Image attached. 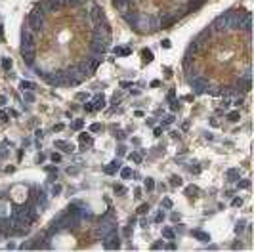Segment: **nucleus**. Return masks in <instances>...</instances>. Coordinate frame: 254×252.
<instances>
[{"label":"nucleus","instance_id":"nucleus-1","mask_svg":"<svg viewBox=\"0 0 254 252\" xmlns=\"http://www.w3.org/2000/svg\"><path fill=\"white\" fill-rule=\"evenodd\" d=\"M29 27H31V31H40L44 27V12L42 10H33L31 12V15H29Z\"/></svg>","mask_w":254,"mask_h":252},{"label":"nucleus","instance_id":"nucleus-2","mask_svg":"<svg viewBox=\"0 0 254 252\" xmlns=\"http://www.w3.org/2000/svg\"><path fill=\"white\" fill-rule=\"evenodd\" d=\"M111 231H115V222H113V220H109V218H105L103 220V222L97 225V229H96V235L97 237H107L109 233H111Z\"/></svg>","mask_w":254,"mask_h":252},{"label":"nucleus","instance_id":"nucleus-3","mask_svg":"<svg viewBox=\"0 0 254 252\" xmlns=\"http://www.w3.org/2000/svg\"><path fill=\"white\" fill-rule=\"evenodd\" d=\"M103 248H107V250L121 248V237H118L115 231H111L107 237H103Z\"/></svg>","mask_w":254,"mask_h":252},{"label":"nucleus","instance_id":"nucleus-4","mask_svg":"<svg viewBox=\"0 0 254 252\" xmlns=\"http://www.w3.org/2000/svg\"><path fill=\"white\" fill-rule=\"evenodd\" d=\"M134 27H136L139 33L151 31V15H139L138 14V19H136V23H134Z\"/></svg>","mask_w":254,"mask_h":252},{"label":"nucleus","instance_id":"nucleus-5","mask_svg":"<svg viewBox=\"0 0 254 252\" xmlns=\"http://www.w3.org/2000/svg\"><path fill=\"white\" fill-rule=\"evenodd\" d=\"M34 50V36L31 34V31H23V38H21V54L23 52Z\"/></svg>","mask_w":254,"mask_h":252},{"label":"nucleus","instance_id":"nucleus-6","mask_svg":"<svg viewBox=\"0 0 254 252\" xmlns=\"http://www.w3.org/2000/svg\"><path fill=\"white\" fill-rule=\"evenodd\" d=\"M243 17H245V14H241V12L229 14V19H227V29H241Z\"/></svg>","mask_w":254,"mask_h":252},{"label":"nucleus","instance_id":"nucleus-7","mask_svg":"<svg viewBox=\"0 0 254 252\" xmlns=\"http://www.w3.org/2000/svg\"><path fill=\"white\" fill-rule=\"evenodd\" d=\"M227 19H229V14H224V15H218L214 19V23H212V29L214 31H226L227 29Z\"/></svg>","mask_w":254,"mask_h":252},{"label":"nucleus","instance_id":"nucleus-8","mask_svg":"<svg viewBox=\"0 0 254 252\" xmlns=\"http://www.w3.org/2000/svg\"><path fill=\"white\" fill-rule=\"evenodd\" d=\"M206 90H208V82L205 78H201V76L193 78V94H205Z\"/></svg>","mask_w":254,"mask_h":252},{"label":"nucleus","instance_id":"nucleus-9","mask_svg":"<svg viewBox=\"0 0 254 252\" xmlns=\"http://www.w3.org/2000/svg\"><path fill=\"white\" fill-rule=\"evenodd\" d=\"M44 78H46L48 84H52V86H59V84H63V73H52V75H46V73H44Z\"/></svg>","mask_w":254,"mask_h":252},{"label":"nucleus","instance_id":"nucleus-10","mask_svg":"<svg viewBox=\"0 0 254 252\" xmlns=\"http://www.w3.org/2000/svg\"><path fill=\"white\" fill-rule=\"evenodd\" d=\"M90 19H92V23L97 25V23H101L103 19H105V15H103V10L100 6H94L92 8V14H90Z\"/></svg>","mask_w":254,"mask_h":252},{"label":"nucleus","instance_id":"nucleus-11","mask_svg":"<svg viewBox=\"0 0 254 252\" xmlns=\"http://www.w3.org/2000/svg\"><path fill=\"white\" fill-rule=\"evenodd\" d=\"M117 170H121V160H118V159L111 160V162H109V164L105 166V174H109V176H111V174H115Z\"/></svg>","mask_w":254,"mask_h":252},{"label":"nucleus","instance_id":"nucleus-12","mask_svg":"<svg viewBox=\"0 0 254 252\" xmlns=\"http://www.w3.org/2000/svg\"><path fill=\"white\" fill-rule=\"evenodd\" d=\"M55 147H58V149H61V151H65V153H73V151H75V145H73V143H67V141H63V140H58V141H55Z\"/></svg>","mask_w":254,"mask_h":252},{"label":"nucleus","instance_id":"nucleus-13","mask_svg":"<svg viewBox=\"0 0 254 252\" xmlns=\"http://www.w3.org/2000/svg\"><path fill=\"white\" fill-rule=\"evenodd\" d=\"M241 29L247 31V33H250V29H252V17H250V14H245L243 23H241Z\"/></svg>","mask_w":254,"mask_h":252},{"label":"nucleus","instance_id":"nucleus-14","mask_svg":"<svg viewBox=\"0 0 254 252\" xmlns=\"http://www.w3.org/2000/svg\"><path fill=\"white\" fill-rule=\"evenodd\" d=\"M193 237L199 239L201 243H208V241H210V235L205 233V231H201V229H195V231H193Z\"/></svg>","mask_w":254,"mask_h":252},{"label":"nucleus","instance_id":"nucleus-15","mask_svg":"<svg viewBox=\"0 0 254 252\" xmlns=\"http://www.w3.org/2000/svg\"><path fill=\"white\" fill-rule=\"evenodd\" d=\"M23 61H25V65H33L34 63V50L23 52Z\"/></svg>","mask_w":254,"mask_h":252},{"label":"nucleus","instance_id":"nucleus-16","mask_svg":"<svg viewBox=\"0 0 254 252\" xmlns=\"http://www.w3.org/2000/svg\"><path fill=\"white\" fill-rule=\"evenodd\" d=\"M226 176H227V180H231V182L239 180V168H229V170L226 172Z\"/></svg>","mask_w":254,"mask_h":252},{"label":"nucleus","instance_id":"nucleus-17","mask_svg":"<svg viewBox=\"0 0 254 252\" xmlns=\"http://www.w3.org/2000/svg\"><path fill=\"white\" fill-rule=\"evenodd\" d=\"M19 88H21L23 92H25V90H31V92H33L34 88H36V84L31 82V80H21V82H19Z\"/></svg>","mask_w":254,"mask_h":252},{"label":"nucleus","instance_id":"nucleus-18","mask_svg":"<svg viewBox=\"0 0 254 252\" xmlns=\"http://www.w3.org/2000/svg\"><path fill=\"white\" fill-rule=\"evenodd\" d=\"M142 59H143V63H151L153 61V52L147 50V48H143L142 50Z\"/></svg>","mask_w":254,"mask_h":252},{"label":"nucleus","instance_id":"nucleus-19","mask_svg":"<svg viewBox=\"0 0 254 252\" xmlns=\"http://www.w3.org/2000/svg\"><path fill=\"white\" fill-rule=\"evenodd\" d=\"M58 8H61L59 0H48V2H46V10H50V12H55Z\"/></svg>","mask_w":254,"mask_h":252},{"label":"nucleus","instance_id":"nucleus-20","mask_svg":"<svg viewBox=\"0 0 254 252\" xmlns=\"http://www.w3.org/2000/svg\"><path fill=\"white\" fill-rule=\"evenodd\" d=\"M103 107H105V98H103V96H96L94 98V111H96V109H103Z\"/></svg>","mask_w":254,"mask_h":252},{"label":"nucleus","instance_id":"nucleus-21","mask_svg":"<svg viewBox=\"0 0 254 252\" xmlns=\"http://www.w3.org/2000/svg\"><path fill=\"white\" fill-rule=\"evenodd\" d=\"M136 19H138V14H136V12H132V14H124V21H126V23H130L132 27H134V23H136Z\"/></svg>","mask_w":254,"mask_h":252},{"label":"nucleus","instance_id":"nucleus-22","mask_svg":"<svg viewBox=\"0 0 254 252\" xmlns=\"http://www.w3.org/2000/svg\"><path fill=\"white\" fill-rule=\"evenodd\" d=\"M163 237H164V239H168V241H172V239L176 237L174 229H170V227H164V229H163Z\"/></svg>","mask_w":254,"mask_h":252},{"label":"nucleus","instance_id":"nucleus-23","mask_svg":"<svg viewBox=\"0 0 254 252\" xmlns=\"http://www.w3.org/2000/svg\"><path fill=\"white\" fill-rule=\"evenodd\" d=\"M239 118H241L239 111H229V113H227V120H231V122H237Z\"/></svg>","mask_w":254,"mask_h":252},{"label":"nucleus","instance_id":"nucleus-24","mask_svg":"<svg viewBox=\"0 0 254 252\" xmlns=\"http://www.w3.org/2000/svg\"><path fill=\"white\" fill-rule=\"evenodd\" d=\"M86 65H88V73H94L97 69V65H100V59H92V61H88Z\"/></svg>","mask_w":254,"mask_h":252},{"label":"nucleus","instance_id":"nucleus-25","mask_svg":"<svg viewBox=\"0 0 254 252\" xmlns=\"http://www.w3.org/2000/svg\"><path fill=\"white\" fill-rule=\"evenodd\" d=\"M23 99H25L27 103H33V101H34V96L31 94V90H25V92H23Z\"/></svg>","mask_w":254,"mask_h":252},{"label":"nucleus","instance_id":"nucleus-26","mask_svg":"<svg viewBox=\"0 0 254 252\" xmlns=\"http://www.w3.org/2000/svg\"><path fill=\"white\" fill-rule=\"evenodd\" d=\"M130 48H115V54L117 56H130Z\"/></svg>","mask_w":254,"mask_h":252},{"label":"nucleus","instance_id":"nucleus-27","mask_svg":"<svg viewBox=\"0 0 254 252\" xmlns=\"http://www.w3.org/2000/svg\"><path fill=\"white\" fill-rule=\"evenodd\" d=\"M59 2H61V6H76L82 0H59Z\"/></svg>","mask_w":254,"mask_h":252},{"label":"nucleus","instance_id":"nucleus-28","mask_svg":"<svg viewBox=\"0 0 254 252\" xmlns=\"http://www.w3.org/2000/svg\"><path fill=\"white\" fill-rule=\"evenodd\" d=\"M193 193H199V187H197V185H189V187H185V195H187V197H191Z\"/></svg>","mask_w":254,"mask_h":252},{"label":"nucleus","instance_id":"nucleus-29","mask_svg":"<svg viewBox=\"0 0 254 252\" xmlns=\"http://www.w3.org/2000/svg\"><path fill=\"white\" fill-rule=\"evenodd\" d=\"M145 189H147V191H153L155 189V180L153 178H147V180H145Z\"/></svg>","mask_w":254,"mask_h":252},{"label":"nucleus","instance_id":"nucleus-30","mask_svg":"<svg viewBox=\"0 0 254 252\" xmlns=\"http://www.w3.org/2000/svg\"><path fill=\"white\" fill-rule=\"evenodd\" d=\"M130 176H132V170H130V168H122V170H121V178H122V180H128Z\"/></svg>","mask_w":254,"mask_h":252},{"label":"nucleus","instance_id":"nucleus-31","mask_svg":"<svg viewBox=\"0 0 254 252\" xmlns=\"http://www.w3.org/2000/svg\"><path fill=\"white\" fill-rule=\"evenodd\" d=\"M82 126H84V120L79 118V120H75V122H73V130H80Z\"/></svg>","mask_w":254,"mask_h":252},{"label":"nucleus","instance_id":"nucleus-32","mask_svg":"<svg viewBox=\"0 0 254 252\" xmlns=\"http://www.w3.org/2000/svg\"><path fill=\"white\" fill-rule=\"evenodd\" d=\"M79 140H80V143H90V141H92V138H90L88 134H80Z\"/></svg>","mask_w":254,"mask_h":252},{"label":"nucleus","instance_id":"nucleus-33","mask_svg":"<svg viewBox=\"0 0 254 252\" xmlns=\"http://www.w3.org/2000/svg\"><path fill=\"white\" fill-rule=\"evenodd\" d=\"M170 185H181V178L172 176V178H170Z\"/></svg>","mask_w":254,"mask_h":252},{"label":"nucleus","instance_id":"nucleus-34","mask_svg":"<svg viewBox=\"0 0 254 252\" xmlns=\"http://www.w3.org/2000/svg\"><path fill=\"white\" fill-rule=\"evenodd\" d=\"M130 160H134V162H142V155H139V153H130Z\"/></svg>","mask_w":254,"mask_h":252},{"label":"nucleus","instance_id":"nucleus-35","mask_svg":"<svg viewBox=\"0 0 254 252\" xmlns=\"http://www.w3.org/2000/svg\"><path fill=\"white\" fill-rule=\"evenodd\" d=\"M10 67H12V59H2V69L8 71Z\"/></svg>","mask_w":254,"mask_h":252},{"label":"nucleus","instance_id":"nucleus-36","mask_svg":"<svg viewBox=\"0 0 254 252\" xmlns=\"http://www.w3.org/2000/svg\"><path fill=\"white\" fill-rule=\"evenodd\" d=\"M100 130H101V124L100 122H94V124L90 126V132H100Z\"/></svg>","mask_w":254,"mask_h":252},{"label":"nucleus","instance_id":"nucleus-37","mask_svg":"<svg viewBox=\"0 0 254 252\" xmlns=\"http://www.w3.org/2000/svg\"><path fill=\"white\" fill-rule=\"evenodd\" d=\"M61 189H63V187H61L59 183H55V185L52 187V193H54V195H59V193H61Z\"/></svg>","mask_w":254,"mask_h":252},{"label":"nucleus","instance_id":"nucleus-38","mask_svg":"<svg viewBox=\"0 0 254 252\" xmlns=\"http://www.w3.org/2000/svg\"><path fill=\"white\" fill-rule=\"evenodd\" d=\"M239 187H241V189H248V187H250V182H248V180H243V182H239Z\"/></svg>","mask_w":254,"mask_h":252},{"label":"nucleus","instance_id":"nucleus-39","mask_svg":"<svg viewBox=\"0 0 254 252\" xmlns=\"http://www.w3.org/2000/svg\"><path fill=\"white\" fill-rule=\"evenodd\" d=\"M163 208H172V201L170 199H163Z\"/></svg>","mask_w":254,"mask_h":252},{"label":"nucleus","instance_id":"nucleus-40","mask_svg":"<svg viewBox=\"0 0 254 252\" xmlns=\"http://www.w3.org/2000/svg\"><path fill=\"white\" fill-rule=\"evenodd\" d=\"M115 193H118V195H124V193H126V189H124L122 185H115Z\"/></svg>","mask_w":254,"mask_h":252},{"label":"nucleus","instance_id":"nucleus-41","mask_svg":"<svg viewBox=\"0 0 254 252\" xmlns=\"http://www.w3.org/2000/svg\"><path fill=\"white\" fill-rule=\"evenodd\" d=\"M147 210H149V204H142V206L138 208V212H139V214H145Z\"/></svg>","mask_w":254,"mask_h":252},{"label":"nucleus","instance_id":"nucleus-42","mask_svg":"<svg viewBox=\"0 0 254 252\" xmlns=\"http://www.w3.org/2000/svg\"><path fill=\"white\" fill-rule=\"evenodd\" d=\"M243 229H245V222H239V224L235 225V231H237V233H241Z\"/></svg>","mask_w":254,"mask_h":252},{"label":"nucleus","instance_id":"nucleus-43","mask_svg":"<svg viewBox=\"0 0 254 252\" xmlns=\"http://www.w3.org/2000/svg\"><path fill=\"white\" fill-rule=\"evenodd\" d=\"M50 159L54 160V162H59V160H61V155H59V153H52V157H50Z\"/></svg>","mask_w":254,"mask_h":252},{"label":"nucleus","instance_id":"nucleus-44","mask_svg":"<svg viewBox=\"0 0 254 252\" xmlns=\"http://www.w3.org/2000/svg\"><path fill=\"white\" fill-rule=\"evenodd\" d=\"M231 204H233V206H241V204H243V199H241V197L233 199V202H231Z\"/></svg>","mask_w":254,"mask_h":252},{"label":"nucleus","instance_id":"nucleus-45","mask_svg":"<svg viewBox=\"0 0 254 252\" xmlns=\"http://www.w3.org/2000/svg\"><path fill=\"white\" fill-rule=\"evenodd\" d=\"M67 174H69V176H71V174H73V176L79 174V168H71V166H69V168H67Z\"/></svg>","mask_w":254,"mask_h":252},{"label":"nucleus","instance_id":"nucleus-46","mask_svg":"<svg viewBox=\"0 0 254 252\" xmlns=\"http://www.w3.org/2000/svg\"><path fill=\"white\" fill-rule=\"evenodd\" d=\"M151 248H153V250H159V248H163V241H159V243H153V244H151Z\"/></svg>","mask_w":254,"mask_h":252},{"label":"nucleus","instance_id":"nucleus-47","mask_svg":"<svg viewBox=\"0 0 254 252\" xmlns=\"http://www.w3.org/2000/svg\"><path fill=\"white\" fill-rule=\"evenodd\" d=\"M163 220H164V214L163 212H159L157 216H155V222H163Z\"/></svg>","mask_w":254,"mask_h":252},{"label":"nucleus","instance_id":"nucleus-48","mask_svg":"<svg viewBox=\"0 0 254 252\" xmlns=\"http://www.w3.org/2000/svg\"><path fill=\"white\" fill-rule=\"evenodd\" d=\"M172 122H174V117H172V115H168V117L164 118V124H172Z\"/></svg>","mask_w":254,"mask_h":252},{"label":"nucleus","instance_id":"nucleus-49","mask_svg":"<svg viewBox=\"0 0 254 252\" xmlns=\"http://www.w3.org/2000/svg\"><path fill=\"white\" fill-rule=\"evenodd\" d=\"M84 109H86L88 113H90V111H94V103H86V105H84Z\"/></svg>","mask_w":254,"mask_h":252},{"label":"nucleus","instance_id":"nucleus-50","mask_svg":"<svg viewBox=\"0 0 254 252\" xmlns=\"http://www.w3.org/2000/svg\"><path fill=\"white\" fill-rule=\"evenodd\" d=\"M174 98H176V90H174V88H172V90H170V92H168V99H170V101H172V99H174Z\"/></svg>","mask_w":254,"mask_h":252},{"label":"nucleus","instance_id":"nucleus-51","mask_svg":"<svg viewBox=\"0 0 254 252\" xmlns=\"http://www.w3.org/2000/svg\"><path fill=\"white\" fill-rule=\"evenodd\" d=\"M86 98H88V96H86L84 92H79V94H76V99H86Z\"/></svg>","mask_w":254,"mask_h":252},{"label":"nucleus","instance_id":"nucleus-52","mask_svg":"<svg viewBox=\"0 0 254 252\" xmlns=\"http://www.w3.org/2000/svg\"><path fill=\"white\" fill-rule=\"evenodd\" d=\"M130 233H132V229H130V227H124V231H122V235H124V237H128Z\"/></svg>","mask_w":254,"mask_h":252},{"label":"nucleus","instance_id":"nucleus-53","mask_svg":"<svg viewBox=\"0 0 254 252\" xmlns=\"http://www.w3.org/2000/svg\"><path fill=\"white\" fill-rule=\"evenodd\" d=\"M8 103V99H6V96H0V107H2V105H6Z\"/></svg>","mask_w":254,"mask_h":252},{"label":"nucleus","instance_id":"nucleus-54","mask_svg":"<svg viewBox=\"0 0 254 252\" xmlns=\"http://www.w3.org/2000/svg\"><path fill=\"white\" fill-rule=\"evenodd\" d=\"M0 118H2L4 122H6V120H8V113H6V111H2V113H0Z\"/></svg>","mask_w":254,"mask_h":252},{"label":"nucleus","instance_id":"nucleus-55","mask_svg":"<svg viewBox=\"0 0 254 252\" xmlns=\"http://www.w3.org/2000/svg\"><path fill=\"white\" fill-rule=\"evenodd\" d=\"M170 46H172V44H170V40H168V38H166V40H163V48H170Z\"/></svg>","mask_w":254,"mask_h":252},{"label":"nucleus","instance_id":"nucleus-56","mask_svg":"<svg viewBox=\"0 0 254 252\" xmlns=\"http://www.w3.org/2000/svg\"><path fill=\"white\" fill-rule=\"evenodd\" d=\"M178 107H180V103H178V101H172V105H170V109H172V111H176Z\"/></svg>","mask_w":254,"mask_h":252},{"label":"nucleus","instance_id":"nucleus-57","mask_svg":"<svg viewBox=\"0 0 254 252\" xmlns=\"http://www.w3.org/2000/svg\"><path fill=\"white\" fill-rule=\"evenodd\" d=\"M115 136H117V138H118V140H124V132H117Z\"/></svg>","mask_w":254,"mask_h":252},{"label":"nucleus","instance_id":"nucleus-58","mask_svg":"<svg viewBox=\"0 0 254 252\" xmlns=\"http://www.w3.org/2000/svg\"><path fill=\"white\" fill-rule=\"evenodd\" d=\"M121 86L122 88H128V86H132V82H121Z\"/></svg>","mask_w":254,"mask_h":252},{"label":"nucleus","instance_id":"nucleus-59","mask_svg":"<svg viewBox=\"0 0 254 252\" xmlns=\"http://www.w3.org/2000/svg\"><path fill=\"white\" fill-rule=\"evenodd\" d=\"M160 134H163V130H160V128H155V136H157V138H159Z\"/></svg>","mask_w":254,"mask_h":252},{"label":"nucleus","instance_id":"nucleus-60","mask_svg":"<svg viewBox=\"0 0 254 252\" xmlns=\"http://www.w3.org/2000/svg\"><path fill=\"white\" fill-rule=\"evenodd\" d=\"M134 197H136V199L142 197V189H136V195H134Z\"/></svg>","mask_w":254,"mask_h":252},{"label":"nucleus","instance_id":"nucleus-61","mask_svg":"<svg viewBox=\"0 0 254 252\" xmlns=\"http://www.w3.org/2000/svg\"><path fill=\"white\" fill-rule=\"evenodd\" d=\"M166 248H170V250H174V248H176V244H174V243H168V244H166Z\"/></svg>","mask_w":254,"mask_h":252},{"label":"nucleus","instance_id":"nucleus-62","mask_svg":"<svg viewBox=\"0 0 254 252\" xmlns=\"http://www.w3.org/2000/svg\"><path fill=\"white\" fill-rule=\"evenodd\" d=\"M159 84H160L159 80H153V82H151V88H157V86H159Z\"/></svg>","mask_w":254,"mask_h":252},{"label":"nucleus","instance_id":"nucleus-63","mask_svg":"<svg viewBox=\"0 0 254 252\" xmlns=\"http://www.w3.org/2000/svg\"><path fill=\"white\" fill-rule=\"evenodd\" d=\"M0 40H4V29H2V25H0Z\"/></svg>","mask_w":254,"mask_h":252}]
</instances>
